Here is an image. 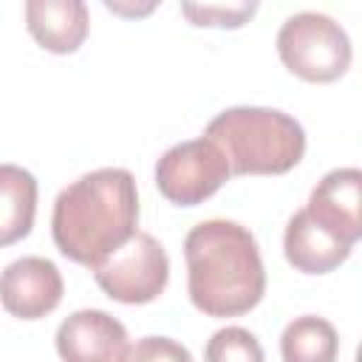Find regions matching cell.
Segmentation results:
<instances>
[{"label":"cell","mask_w":362,"mask_h":362,"mask_svg":"<svg viewBox=\"0 0 362 362\" xmlns=\"http://www.w3.org/2000/svg\"><path fill=\"white\" fill-rule=\"evenodd\" d=\"M139 223L136 178L124 167H99L71 181L54 201L51 235L57 249L88 269L110 257Z\"/></svg>","instance_id":"1"},{"label":"cell","mask_w":362,"mask_h":362,"mask_svg":"<svg viewBox=\"0 0 362 362\" xmlns=\"http://www.w3.org/2000/svg\"><path fill=\"white\" fill-rule=\"evenodd\" d=\"M187 294L206 317H240L266 294L257 238L238 221L209 218L184 238Z\"/></svg>","instance_id":"2"},{"label":"cell","mask_w":362,"mask_h":362,"mask_svg":"<svg viewBox=\"0 0 362 362\" xmlns=\"http://www.w3.org/2000/svg\"><path fill=\"white\" fill-rule=\"evenodd\" d=\"M204 139L226 156L232 175H283L305 153L303 124L277 107L257 105L221 110L206 124Z\"/></svg>","instance_id":"3"},{"label":"cell","mask_w":362,"mask_h":362,"mask_svg":"<svg viewBox=\"0 0 362 362\" xmlns=\"http://www.w3.org/2000/svg\"><path fill=\"white\" fill-rule=\"evenodd\" d=\"M280 62L305 82H334L351 68V37L328 14L297 11L277 31Z\"/></svg>","instance_id":"4"},{"label":"cell","mask_w":362,"mask_h":362,"mask_svg":"<svg viewBox=\"0 0 362 362\" xmlns=\"http://www.w3.org/2000/svg\"><path fill=\"white\" fill-rule=\"evenodd\" d=\"M99 288L124 305H144L161 297L170 280V260L164 246L150 232H133L110 257L90 269Z\"/></svg>","instance_id":"5"},{"label":"cell","mask_w":362,"mask_h":362,"mask_svg":"<svg viewBox=\"0 0 362 362\" xmlns=\"http://www.w3.org/2000/svg\"><path fill=\"white\" fill-rule=\"evenodd\" d=\"M232 170L226 156L209 139L178 141L156 161V187L175 206H198L212 198Z\"/></svg>","instance_id":"6"},{"label":"cell","mask_w":362,"mask_h":362,"mask_svg":"<svg viewBox=\"0 0 362 362\" xmlns=\"http://www.w3.org/2000/svg\"><path fill=\"white\" fill-rule=\"evenodd\" d=\"M65 283L54 260L25 255L0 272V305L17 320H42L62 300Z\"/></svg>","instance_id":"7"},{"label":"cell","mask_w":362,"mask_h":362,"mask_svg":"<svg viewBox=\"0 0 362 362\" xmlns=\"http://www.w3.org/2000/svg\"><path fill=\"white\" fill-rule=\"evenodd\" d=\"M57 354L62 362H124L130 351L127 328L102 308H79L57 328Z\"/></svg>","instance_id":"8"},{"label":"cell","mask_w":362,"mask_h":362,"mask_svg":"<svg viewBox=\"0 0 362 362\" xmlns=\"http://www.w3.org/2000/svg\"><path fill=\"white\" fill-rule=\"evenodd\" d=\"M305 212L354 246L362 238V173L356 167H337L325 173L311 189Z\"/></svg>","instance_id":"9"},{"label":"cell","mask_w":362,"mask_h":362,"mask_svg":"<svg viewBox=\"0 0 362 362\" xmlns=\"http://www.w3.org/2000/svg\"><path fill=\"white\" fill-rule=\"evenodd\" d=\"M351 243L339 240L322 223H317L305 206L297 209L283 232V252L286 260L303 274H328L339 269L351 257Z\"/></svg>","instance_id":"10"},{"label":"cell","mask_w":362,"mask_h":362,"mask_svg":"<svg viewBox=\"0 0 362 362\" xmlns=\"http://www.w3.org/2000/svg\"><path fill=\"white\" fill-rule=\"evenodd\" d=\"M28 34L51 54H74L90 28V14L82 0H28Z\"/></svg>","instance_id":"11"},{"label":"cell","mask_w":362,"mask_h":362,"mask_svg":"<svg viewBox=\"0 0 362 362\" xmlns=\"http://www.w3.org/2000/svg\"><path fill=\"white\" fill-rule=\"evenodd\" d=\"M37 215V178L20 164H0V249L23 240Z\"/></svg>","instance_id":"12"},{"label":"cell","mask_w":362,"mask_h":362,"mask_svg":"<svg viewBox=\"0 0 362 362\" xmlns=\"http://www.w3.org/2000/svg\"><path fill=\"white\" fill-rule=\"evenodd\" d=\"M283 362H337L339 337L325 317L303 314L291 320L280 334Z\"/></svg>","instance_id":"13"},{"label":"cell","mask_w":362,"mask_h":362,"mask_svg":"<svg viewBox=\"0 0 362 362\" xmlns=\"http://www.w3.org/2000/svg\"><path fill=\"white\" fill-rule=\"evenodd\" d=\"M204 362H266V356L249 328L226 325L209 337L204 348Z\"/></svg>","instance_id":"14"},{"label":"cell","mask_w":362,"mask_h":362,"mask_svg":"<svg viewBox=\"0 0 362 362\" xmlns=\"http://www.w3.org/2000/svg\"><path fill=\"white\" fill-rule=\"evenodd\" d=\"M181 11L192 25L240 28L257 11V3H184Z\"/></svg>","instance_id":"15"},{"label":"cell","mask_w":362,"mask_h":362,"mask_svg":"<svg viewBox=\"0 0 362 362\" xmlns=\"http://www.w3.org/2000/svg\"><path fill=\"white\" fill-rule=\"evenodd\" d=\"M124 362H195L187 345L173 337H141L130 345Z\"/></svg>","instance_id":"16"}]
</instances>
